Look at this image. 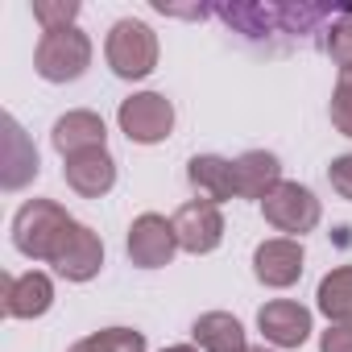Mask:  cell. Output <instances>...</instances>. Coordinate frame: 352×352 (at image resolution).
I'll return each mask as SVG.
<instances>
[{
  "label": "cell",
  "instance_id": "1",
  "mask_svg": "<svg viewBox=\"0 0 352 352\" xmlns=\"http://www.w3.org/2000/svg\"><path fill=\"white\" fill-rule=\"evenodd\" d=\"M344 9L348 5H220L212 13L249 42H270V38L302 42L307 34H327V25Z\"/></svg>",
  "mask_w": 352,
  "mask_h": 352
},
{
  "label": "cell",
  "instance_id": "2",
  "mask_svg": "<svg viewBox=\"0 0 352 352\" xmlns=\"http://www.w3.org/2000/svg\"><path fill=\"white\" fill-rule=\"evenodd\" d=\"M67 228H71V216H67L63 204H54V199H30L13 216V245H17L21 257L50 265V257H54V249H58V241H63Z\"/></svg>",
  "mask_w": 352,
  "mask_h": 352
},
{
  "label": "cell",
  "instance_id": "3",
  "mask_svg": "<svg viewBox=\"0 0 352 352\" xmlns=\"http://www.w3.org/2000/svg\"><path fill=\"white\" fill-rule=\"evenodd\" d=\"M104 58L116 79H145L157 67V34L137 17H120L104 38Z\"/></svg>",
  "mask_w": 352,
  "mask_h": 352
},
{
  "label": "cell",
  "instance_id": "4",
  "mask_svg": "<svg viewBox=\"0 0 352 352\" xmlns=\"http://www.w3.org/2000/svg\"><path fill=\"white\" fill-rule=\"evenodd\" d=\"M91 67V38L71 25V30H54V34H42L38 38V50H34V71L46 79V83H75L83 79Z\"/></svg>",
  "mask_w": 352,
  "mask_h": 352
},
{
  "label": "cell",
  "instance_id": "5",
  "mask_svg": "<svg viewBox=\"0 0 352 352\" xmlns=\"http://www.w3.org/2000/svg\"><path fill=\"white\" fill-rule=\"evenodd\" d=\"M261 216H265L270 228H278V232H286L290 241H298V236H307V232L319 228L323 208H319V199H315L311 187H302V183H286V179H282V183L265 195Z\"/></svg>",
  "mask_w": 352,
  "mask_h": 352
},
{
  "label": "cell",
  "instance_id": "6",
  "mask_svg": "<svg viewBox=\"0 0 352 352\" xmlns=\"http://www.w3.org/2000/svg\"><path fill=\"white\" fill-rule=\"evenodd\" d=\"M116 124L129 141L137 145H157L174 133V104L162 91H137L129 100H120L116 108Z\"/></svg>",
  "mask_w": 352,
  "mask_h": 352
},
{
  "label": "cell",
  "instance_id": "7",
  "mask_svg": "<svg viewBox=\"0 0 352 352\" xmlns=\"http://www.w3.org/2000/svg\"><path fill=\"white\" fill-rule=\"evenodd\" d=\"M50 265H54V274L67 278V282H91V278L104 270V241H100L87 224L71 220V228L63 232V241H58Z\"/></svg>",
  "mask_w": 352,
  "mask_h": 352
},
{
  "label": "cell",
  "instance_id": "8",
  "mask_svg": "<svg viewBox=\"0 0 352 352\" xmlns=\"http://www.w3.org/2000/svg\"><path fill=\"white\" fill-rule=\"evenodd\" d=\"M179 253V236H174V224L157 212H141L129 224V261L137 270H162L174 261Z\"/></svg>",
  "mask_w": 352,
  "mask_h": 352
},
{
  "label": "cell",
  "instance_id": "9",
  "mask_svg": "<svg viewBox=\"0 0 352 352\" xmlns=\"http://www.w3.org/2000/svg\"><path fill=\"white\" fill-rule=\"evenodd\" d=\"M170 224H174V236H179V249L195 253V257L216 253L220 241H224V216L208 199H187L179 212L170 216Z\"/></svg>",
  "mask_w": 352,
  "mask_h": 352
},
{
  "label": "cell",
  "instance_id": "10",
  "mask_svg": "<svg viewBox=\"0 0 352 352\" xmlns=\"http://www.w3.org/2000/svg\"><path fill=\"white\" fill-rule=\"evenodd\" d=\"M302 265H307L302 245L290 241V236H270L253 249V274L270 290H290L302 278Z\"/></svg>",
  "mask_w": 352,
  "mask_h": 352
},
{
  "label": "cell",
  "instance_id": "11",
  "mask_svg": "<svg viewBox=\"0 0 352 352\" xmlns=\"http://www.w3.org/2000/svg\"><path fill=\"white\" fill-rule=\"evenodd\" d=\"M63 179L75 195L83 199H100L116 187V157L108 149H83L63 157Z\"/></svg>",
  "mask_w": 352,
  "mask_h": 352
},
{
  "label": "cell",
  "instance_id": "12",
  "mask_svg": "<svg viewBox=\"0 0 352 352\" xmlns=\"http://www.w3.org/2000/svg\"><path fill=\"white\" fill-rule=\"evenodd\" d=\"M257 327L274 348H302L311 340V311L294 298H274L257 311Z\"/></svg>",
  "mask_w": 352,
  "mask_h": 352
},
{
  "label": "cell",
  "instance_id": "13",
  "mask_svg": "<svg viewBox=\"0 0 352 352\" xmlns=\"http://www.w3.org/2000/svg\"><path fill=\"white\" fill-rule=\"evenodd\" d=\"M54 307V282L42 270L5 274V315L9 319H38Z\"/></svg>",
  "mask_w": 352,
  "mask_h": 352
},
{
  "label": "cell",
  "instance_id": "14",
  "mask_svg": "<svg viewBox=\"0 0 352 352\" xmlns=\"http://www.w3.org/2000/svg\"><path fill=\"white\" fill-rule=\"evenodd\" d=\"M187 183H191V191L199 195V199H208V204H228V199H236V174H232V162L228 157H220V153H195L191 162H187Z\"/></svg>",
  "mask_w": 352,
  "mask_h": 352
},
{
  "label": "cell",
  "instance_id": "15",
  "mask_svg": "<svg viewBox=\"0 0 352 352\" xmlns=\"http://www.w3.org/2000/svg\"><path fill=\"white\" fill-rule=\"evenodd\" d=\"M232 174H236V199L265 204V195L282 183V162L270 149H249L232 162Z\"/></svg>",
  "mask_w": 352,
  "mask_h": 352
},
{
  "label": "cell",
  "instance_id": "16",
  "mask_svg": "<svg viewBox=\"0 0 352 352\" xmlns=\"http://www.w3.org/2000/svg\"><path fill=\"white\" fill-rule=\"evenodd\" d=\"M50 141H54V149L63 157H71V153H83V149H108V129H104V120L96 112L75 108V112L54 120Z\"/></svg>",
  "mask_w": 352,
  "mask_h": 352
},
{
  "label": "cell",
  "instance_id": "17",
  "mask_svg": "<svg viewBox=\"0 0 352 352\" xmlns=\"http://www.w3.org/2000/svg\"><path fill=\"white\" fill-rule=\"evenodd\" d=\"M34 179H38V149L30 145L25 129L13 116H5V174H0V183H5V191H21Z\"/></svg>",
  "mask_w": 352,
  "mask_h": 352
},
{
  "label": "cell",
  "instance_id": "18",
  "mask_svg": "<svg viewBox=\"0 0 352 352\" xmlns=\"http://www.w3.org/2000/svg\"><path fill=\"white\" fill-rule=\"evenodd\" d=\"M191 336H195V348L204 352H245L249 340H245V327L236 315L228 311H208L191 323Z\"/></svg>",
  "mask_w": 352,
  "mask_h": 352
},
{
  "label": "cell",
  "instance_id": "19",
  "mask_svg": "<svg viewBox=\"0 0 352 352\" xmlns=\"http://www.w3.org/2000/svg\"><path fill=\"white\" fill-rule=\"evenodd\" d=\"M315 302L327 315V323L352 327V265H336L331 274H323L319 290H315Z\"/></svg>",
  "mask_w": 352,
  "mask_h": 352
},
{
  "label": "cell",
  "instance_id": "20",
  "mask_svg": "<svg viewBox=\"0 0 352 352\" xmlns=\"http://www.w3.org/2000/svg\"><path fill=\"white\" fill-rule=\"evenodd\" d=\"M67 352H145V336L137 327H104L75 340Z\"/></svg>",
  "mask_w": 352,
  "mask_h": 352
},
{
  "label": "cell",
  "instance_id": "21",
  "mask_svg": "<svg viewBox=\"0 0 352 352\" xmlns=\"http://www.w3.org/2000/svg\"><path fill=\"white\" fill-rule=\"evenodd\" d=\"M323 50H327V58H331L340 71H352V5L327 25V34H323Z\"/></svg>",
  "mask_w": 352,
  "mask_h": 352
},
{
  "label": "cell",
  "instance_id": "22",
  "mask_svg": "<svg viewBox=\"0 0 352 352\" xmlns=\"http://www.w3.org/2000/svg\"><path fill=\"white\" fill-rule=\"evenodd\" d=\"M75 17H79V0H34V21L42 25V34L71 30Z\"/></svg>",
  "mask_w": 352,
  "mask_h": 352
},
{
  "label": "cell",
  "instance_id": "23",
  "mask_svg": "<svg viewBox=\"0 0 352 352\" xmlns=\"http://www.w3.org/2000/svg\"><path fill=\"white\" fill-rule=\"evenodd\" d=\"M331 124L340 137H352V71H340L331 87Z\"/></svg>",
  "mask_w": 352,
  "mask_h": 352
},
{
  "label": "cell",
  "instance_id": "24",
  "mask_svg": "<svg viewBox=\"0 0 352 352\" xmlns=\"http://www.w3.org/2000/svg\"><path fill=\"white\" fill-rule=\"evenodd\" d=\"M327 183H331V191H336L340 199L352 204V153L331 157V166H327Z\"/></svg>",
  "mask_w": 352,
  "mask_h": 352
},
{
  "label": "cell",
  "instance_id": "25",
  "mask_svg": "<svg viewBox=\"0 0 352 352\" xmlns=\"http://www.w3.org/2000/svg\"><path fill=\"white\" fill-rule=\"evenodd\" d=\"M319 352H352V327L327 323V331H319Z\"/></svg>",
  "mask_w": 352,
  "mask_h": 352
},
{
  "label": "cell",
  "instance_id": "26",
  "mask_svg": "<svg viewBox=\"0 0 352 352\" xmlns=\"http://www.w3.org/2000/svg\"><path fill=\"white\" fill-rule=\"evenodd\" d=\"M162 352H199L195 344H170V348H162Z\"/></svg>",
  "mask_w": 352,
  "mask_h": 352
},
{
  "label": "cell",
  "instance_id": "27",
  "mask_svg": "<svg viewBox=\"0 0 352 352\" xmlns=\"http://www.w3.org/2000/svg\"><path fill=\"white\" fill-rule=\"evenodd\" d=\"M245 352H274V348H265V344H261V348H245Z\"/></svg>",
  "mask_w": 352,
  "mask_h": 352
}]
</instances>
